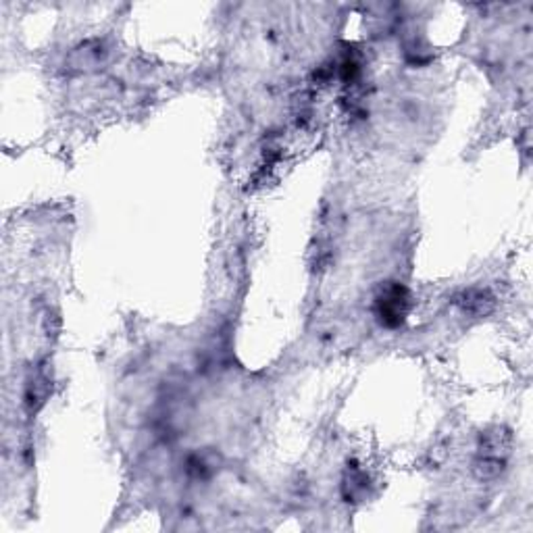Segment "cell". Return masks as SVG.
Wrapping results in <instances>:
<instances>
[{"mask_svg":"<svg viewBox=\"0 0 533 533\" xmlns=\"http://www.w3.org/2000/svg\"><path fill=\"white\" fill-rule=\"evenodd\" d=\"M409 311V294L402 285H390L377 298V315L385 325H400Z\"/></svg>","mask_w":533,"mask_h":533,"instance_id":"1","label":"cell"}]
</instances>
